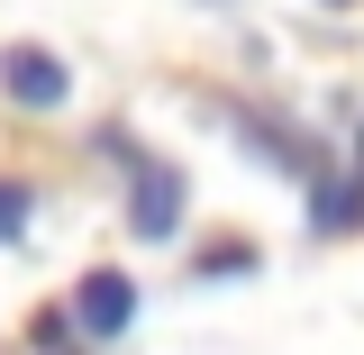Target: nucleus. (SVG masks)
<instances>
[{
	"label": "nucleus",
	"instance_id": "nucleus-2",
	"mask_svg": "<svg viewBox=\"0 0 364 355\" xmlns=\"http://www.w3.org/2000/svg\"><path fill=\"white\" fill-rule=\"evenodd\" d=\"M73 319H82V337H119L136 319V282L119 265H100V273H82V292H73Z\"/></svg>",
	"mask_w": 364,
	"mask_h": 355
},
{
	"label": "nucleus",
	"instance_id": "nucleus-6",
	"mask_svg": "<svg viewBox=\"0 0 364 355\" xmlns=\"http://www.w3.org/2000/svg\"><path fill=\"white\" fill-rule=\"evenodd\" d=\"M28 210H37V191L28 182H0V237H28Z\"/></svg>",
	"mask_w": 364,
	"mask_h": 355
},
{
	"label": "nucleus",
	"instance_id": "nucleus-5",
	"mask_svg": "<svg viewBox=\"0 0 364 355\" xmlns=\"http://www.w3.org/2000/svg\"><path fill=\"white\" fill-rule=\"evenodd\" d=\"M28 337H37V355H82V319H73V310H37Z\"/></svg>",
	"mask_w": 364,
	"mask_h": 355
},
{
	"label": "nucleus",
	"instance_id": "nucleus-8",
	"mask_svg": "<svg viewBox=\"0 0 364 355\" xmlns=\"http://www.w3.org/2000/svg\"><path fill=\"white\" fill-rule=\"evenodd\" d=\"M328 9H346V0H328Z\"/></svg>",
	"mask_w": 364,
	"mask_h": 355
},
{
	"label": "nucleus",
	"instance_id": "nucleus-7",
	"mask_svg": "<svg viewBox=\"0 0 364 355\" xmlns=\"http://www.w3.org/2000/svg\"><path fill=\"white\" fill-rule=\"evenodd\" d=\"M255 265H264V255H246V246H219V255H210L200 273H255Z\"/></svg>",
	"mask_w": 364,
	"mask_h": 355
},
{
	"label": "nucleus",
	"instance_id": "nucleus-4",
	"mask_svg": "<svg viewBox=\"0 0 364 355\" xmlns=\"http://www.w3.org/2000/svg\"><path fill=\"white\" fill-rule=\"evenodd\" d=\"M355 228H364V182L355 174H337V182L318 174L310 182V237H355Z\"/></svg>",
	"mask_w": 364,
	"mask_h": 355
},
{
	"label": "nucleus",
	"instance_id": "nucleus-1",
	"mask_svg": "<svg viewBox=\"0 0 364 355\" xmlns=\"http://www.w3.org/2000/svg\"><path fill=\"white\" fill-rule=\"evenodd\" d=\"M0 91H9L18 110H64V100H73V73H64V55H46V46H9V55H0Z\"/></svg>",
	"mask_w": 364,
	"mask_h": 355
},
{
	"label": "nucleus",
	"instance_id": "nucleus-3",
	"mask_svg": "<svg viewBox=\"0 0 364 355\" xmlns=\"http://www.w3.org/2000/svg\"><path fill=\"white\" fill-rule=\"evenodd\" d=\"M128 228L146 237V246H164L182 228V174H164V164H136V201H128Z\"/></svg>",
	"mask_w": 364,
	"mask_h": 355
}]
</instances>
